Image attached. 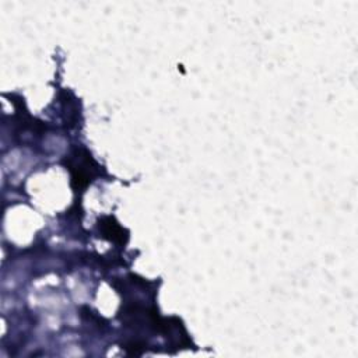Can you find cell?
I'll return each mask as SVG.
<instances>
[{
	"label": "cell",
	"instance_id": "obj_1",
	"mask_svg": "<svg viewBox=\"0 0 358 358\" xmlns=\"http://www.w3.org/2000/svg\"><path fill=\"white\" fill-rule=\"evenodd\" d=\"M104 236L111 235L109 239H112L115 242H123V229L116 223H112V220H109L108 224H104Z\"/></svg>",
	"mask_w": 358,
	"mask_h": 358
}]
</instances>
